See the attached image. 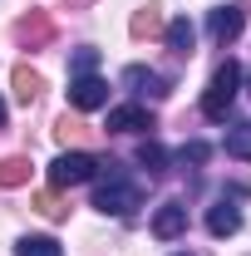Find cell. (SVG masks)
Masks as SVG:
<instances>
[{
	"instance_id": "9",
	"label": "cell",
	"mask_w": 251,
	"mask_h": 256,
	"mask_svg": "<svg viewBox=\"0 0 251 256\" xmlns=\"http://www.w3.org/2000/svg\"><path fill=\"white\" fill-rule=\"evenodd\" d=\"M207 232H212V236H236V232H242V207L226 202V197L212 202V207H207Z\"/></svg>"
},
{
	"instance_id": "16",
	"label": "cell",
	"mask_w": 251,
	"mask_h": 256,
	"mask_svg": "<svg viewBox=\"0 0 251 256\" xmlns=\"http://www.w3.org/2000/svg\"><path fill=\"white\" fill-rule=\"evenodd\" d=\"M226 153H232V158H251V124H232L226 128Z\"/></svg>"
},
{
	"instance_id": "17",
	"label": "cell",
	"mask_w": 251,
	"mask_h": 256,
	"mask_svg": "<svg viewBox=\"0 0 251 256\" xmlns=\"http://www.w3.org/2000/svg\"><path fill=\"white\" fill-rule=\"evenodd\" d=\"M34 207H40L44 217H64V212H69V207H64V202L54 197V192H40V197H34Z\"/></svg>"
},
{
	"instance_id": "4",
	"label": "cell",
	"mask_w": 251,
	"mask_h": 256,
	"mask_svg": "<svg viewBox=\"0 0 251 256\" xmlns=\"http://www.w3.org/2000/svg\"><path fill=\"white\" fill-rule=\"evenodd\" d=\"M69 104L79 108V114H94L108 104V79H98V74H74L69 79Z\"/></svg>"
},
{
	"instance_id": "1",
	"label": "cell",
	"mask_w": 251,
	"mask_h": 256,
	"mask_svg": "<svg viewBox=\"0 0 251 256\" xmlns=\"http://www.w3.org/2000/svg\"><path fill=\"white\" fill-rule=\"evenodd\" d=\"M94 178H104L94 192V207L104 212V217H133L138 207H143V182L133 178V172H124V162L114 158H98V172Z\"/></svg>"
},
{
	"instance_id": "3",
	"label": "cell",
	"mask_w": 251,
	"mask_h": 256,
	"mask_svg": "<svg viewBox=\"0 0 251 256\" xmlns=\"http://www.w3.org/2000/svg\"><path fill=\"white\" fill-rule=\"evenodd\" d=\"M94 172H98V158L74 148V153H60V158L50 162V188H54V192H60V188H79V182H89Z\"/></svg>"
},
{
	"instance_id": "11",
	"label": "cell",
	"mask_w": 251,
	"mask_h": 256,
	"mask_svg": "<svg viewBox=\"0 0 251 256\" xmlns=\"http://www.w3.org/2000/svg\"><path fill=\"white\" fill-rule=\"evenodd\" d=\"M168 50L172 54H192V44H197V30H192V20L188 15H178V20H168Z\"/></svg>"
},
{
	"instance_id": "10",
	"label": "cell",
	"mask_w": 251,
	"mask_h": 256,
	"mask_svg": "<svg viewBox=\"0 0 251 256\" xmlns=\"http://www.w3.org/2000/svg\"><path fill=\"white\" fill-rule=\"evenodd\" d=\"M15 34L30 44V50H40V44H50V34H54V25H50V15L44 10H30L20 25H15Z\"/></svg>"
},
{
	"instance_id": "23",
	"label": "cell",
	"mask_w": 251,
	"mask_h": 256,
	"mask_svg": "<svg viewBox=\"0 0 251 256\" xmlns=\"http://www.w3.org/2000/svg\"><path fill=\"white\" fill-rule=\"evenodd\" d=\"M178 256H192V252H178Z\"/></svg>"
},
{
	"instance_id": "5",
	"label": "cell",
	"mask_w": 251,
	"mask_h": 256,
	"mask_svg": "<svg viewBox=\"0 0 251 256\" xmlns=\"http://www.w3.org/2000/svg\"><path fill=\"white\" fill-rule=\"evenodd\" d=\"M242 30H246V10H242V5H217V10L207 15V34H212L217 44H232Z\"/></svg>"
},
{
	"instance_id": "6",
	"label": "cell",
	"mask_w": 251,
	"mask_h": 256,
	"mask_svg": "<svg viewBox=\"0 0 251 256\" xmlns=\"http://www.w3.org/2000/svg\"><path fill=\"white\" fill-rule=\"evenodd\" d=\"M124 89H133V94H143V98H168L172 94V84L158 69H143V64H128L124 69Z\"/></svg>"
},
{
	"instance_id": "13",
	"label": "cell",
	"mask_w": 251,
	"mask_h": 256,
	"mask_svg": "<svg viewBox=\"0 0 251 256\" xmlns=\"http://www.w3.org/2000/svg\"><path fill=\"white\" fill-rule=\"evenodd\" d=\"M138 162L148 168V178H162V172H168V153H162V143L143 138V143H138Z\"/></svg>"
},
{
	"instance_id": "15",
	"label": "cell",
	"mask_w": 251,
	"mask_h": 256,
	"mask_svg": "<svg viewBox=\"0 0 251 256\" xmlns=\"http://www.w3.org/2000/svg\"><path fill=\"white\" fill-rule=\"evenodd\" d=\"M20 182H30V158H0V188H20Z\"/></svg>"
},
{
	"instance_id": "12",
	"label": "cell",
	"mask_w": 251,
	"mask_h": 256,
	"mask_svg": "<svg viewBox=\"0 0 251 256\" xmlns=\"http://www.w3.org/2000/svg\"><path fill=\"white\" fill-rule=\"evenodd\" d=\"M40 89H44V79L34 74L30 64H15V98H20V104H34Z\"/></svg>"
},
{
	"instance_id": "18",
	"label": "cell",
	"mask_w": 251,
	"mask_h": 256,
	"mask_svg": "<svg viewBox=\"0 0 251 256\" xmlns=\"http://www.w3.org/2000/svg\"><path fill=\"white\" fill-rule=\"evenodd\" d=\"M158 30V5H148L143 15H133V34H153Z\"/></svg>"
},
{
	"instance_id": "20",
	"label": "cell",
	"mask_w": 251,
	"mask_h": 256,
	"mask_svg": "<svg viewBox=\"0 0 251 256\" xmlns=\"http://www.w3.org/2000/svg\"><path fill=\"white\" fill-rule=\"evenodd\" d=\"M207 153H212L207 143H188V148H182L178 158H182V162H207Z\"/></svg>"
},
{
	"instance_id": "14",
	"label": "cell",
	"mask_w": 251,
	"mask_h": 256,
	"mask_svg": "<svg viewBox=\"0 0 251 256\" xmlns=\"http://www.w3.org/2000/svg\"><path fill=\"white\" fill-rule=\"evenodd\" d=\"M15 256H64V246L54 236H20L15 242Z\"/></svg>"
},
{
	"instance_id": "7",
	"label": "cell",
	"mask_w": 251,
	"mask_h": 256,
	"mask_svg": "<svg viewBox=\"0 0 251 256\" xmlns=\"http://www.w3.org/2000/svg\"><path fill=\"white\" fill-rule=\"evenodd\" d=\"M182 232H188V202L172 197V202H162L153 212V236L158 242H172V236H182Z\"/></svg>"
},
{
	"instance_id": "8",
	"label": "cell",
	"mask_w": 251,
	"mask_h": 256,
	"mask_svg": "<svg viewBox=\"0 0 251 256\" xmlns=\"http://www.w3.org/2000/svg\"><path fill=\"white\" fill-rule=\"evenodd\" d=\"M108 133H143V128H153V114L143 108V104H118V108H108Z\"/></svg>"
},
{
	"instance_id": "2",
	"label": "cell",
	"mask_w": 251,
	"mask_h": 256,
	"mask_svg": "<svg viewBox=\"0 0 251 256\" xmlns=\"http://www.w3.org/2000/svg\"><path fill=\"white\" fill-rule=\"evenodd\" d=\"M236 89H242V64L236 60H222L212 69V84H207V94H202V114L222 124L226 114H232V104H236Z\"/></svg>"
},
{
	"instance_id": "19",
	"label": "cell",
	"mask_w": 251,
	"mask_h": 256,
	"mask_svg": "<svg viewBox=\"0 0 251 256\" xmlns=\"http://www.w3.org/2000/svg\"><path fill=\"white\" fill-rule=\"evenodd\" d=\"M94 64H98V50H79L74 54V74H94Z\"/></svg>"
},
{
	"instance_id": "22",
	"label": "cell",
	"mask_w": 251,
	"mask_h": 256,
	"mask_svg": "<svg viewBox=\"0 0 251 256\" xmlns=\"http://www.w3.org/2000/svg\"><path fill=\"white\" fill-rule=\"evenodd\" d=\"M242 79H246V74H242ZM246 89H251V79H246Z\"/></svg>"
},
{
	"instance_id": "21",
	"label": "cell",
	"mask_w": 251,
	"mask_h": 256,
	"mask_svg": "<svg viewBox=\"0 0 251 256\" xmlns=\"http://www.w3.org/2000/svg\"><path fill=\"white\" fill-rule=\"evenodd\" d=\"M0 128H5V98H0Z\"/></svg>"
}]
</instances>
